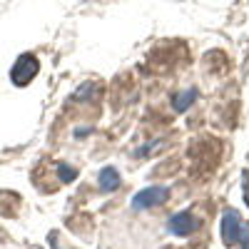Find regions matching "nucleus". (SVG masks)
Returning a JSON list of instances; mask_svg holds the SVG:
<instances>
[{
	"instance_id": "obj_1",
	"label": "nucleus",
	"mask_w": 249,
	"mask_h": 249,
	"mask_svg": "<svg viewBox=\"0 0 249 249\" xmlns=\"http://www.w3.org/2000/svg\"><path fill=\"white\" fill-rule=\"evenodd\" d=\"M167 197H170L167 187H152V190H142L140 195H135L132 207H135V210H150V207L164 204V202H167Z\"/></svg>"
},
{
	"instance_id": "obj_2",
	"label": "nucleus",
	"mask_w": 249,
	"mask_h": 249,
	"mask_svg": "<svg viewBox=\"0 0 249 249\" xmlns=\"http://www.w3.org/2000/svg\"><path fill=\"white\" fill-rule=\"evenodd\" d=\"M37 72V60L33 55H23L18 62H15V68H13V82L15 85H28V82L35 77Z\"/></svg>"
},
{
	"instance_id": "obj_3",
	"label": "nucleus",
	"mask_w": 249,
	"mask_h": 249,
	"mask_svg": "<svg viewBox=\"0 0 249 249\" xmlns=\"http://www.w3.org/2000/svg\"><path fill=\"white\" fill-rule=\"evenodd\" d=\"M239 230H242V219L234 210H227L222 219V239L227 247H234L239 242Z\"/></svg>"
},
{
	"instance_id": "obj_4",
	"label": "nucleus",
	"mask_w": 249,
	"mask_h": 249,
	"mask_svg": "<svg viewBox=\"0 0 249 249\" xmlns=\"http://www.w3.org/2000/svg\"><path fill=\"white\" fill-rule=\"evenodd\" d=\"M199 227V222L195 217H190V212H179L170 219V232L177 234V237H187L190 232H195Z\"/></svg>"
},
{
	"instance_id": "obj_5",
	"label": "nucleus",
	"mask_w": 249,
	"mask_h": 249,
	"mask_svg": "<svg viewBox=\"0 0 249 249\" xmlns=\"http://www.w3.org/2000/svg\"><path fill=\"white\" fill-rule=\"evenodd\" d=\"M100 187H102L105 192L117 190V187H120V175H117V170H112V167L102 170V175H100Z\"/></svg>"
},
{
	"instance_id": "obj_6",
	"label": "nucleus",
	"mask_w": 249,
	"mask_h": 249,
	"mask_svg": "<svg viewBox=\"0 0 249 249\" xmlns=\"http://www.w3.org/2000/svg\"><path fill=\"white\" fill-rule=\"evenodd\" d=\"M195 97H197V92H195V90H187V92H182V95L175 100V110H179V112H182V110H184L187 105H190V102H192Z\"/></svg>"
},
{
	"instance_id": "obj_7",
	"label": "nucleus",
	"mask_w": 249,
	"mask_h": 249,
	"mask_svg": "<svg viewBox=\"0 0 249 249\" xmlns=\"http://www.w3.org/2000/svg\"><path fill=\"white\" fill-rule=\"evenodd\" d=\"M242 249H249V224H242V230H239V242Z\"/></svg>"
},
{
	"instance_id": "obj_8",
	"label": "nucleus",
	"mask_w": 249,
	"mask_h": 249,
	"mask_svg": "<svg viewBox=\"0 0 249 249\" xmlns=\"http://www.w3.org/2000/svg\"><path fill=\"white\" fill-rule=\"evenodd\" d=\"M60 177H62V182H72L77 177V172L72 167H65V164H62V167H60Z\"/></svg>"
},
{
	"instance_id": "obj_9",
	"label": "nucleus",
	"mask_w": 249,
	"mask_h": 249,
	"mask_svg": "<svg viewBox=\"0 0 249 249\" xmlns=\"http://www.w3.org/2000/svg\"><path fill=\"white\" fill-rule=\"evenodd\" d=\"M244 199L249 204V175H244Z\"/></svg>"
}]
</instances>
